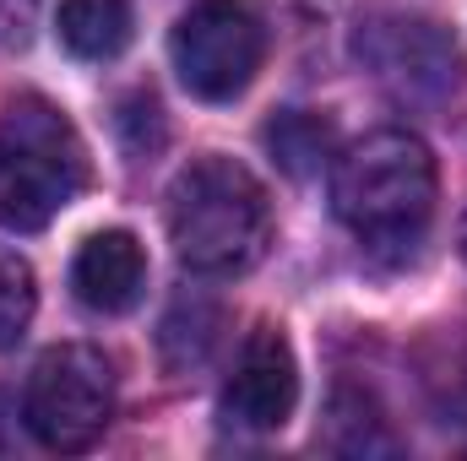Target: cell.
I'll return each instance as SVG.
<instances>
[{
  "label": "cell",
  "mask_w": 467,
  "mask_h": 461,
  "mask_svg": "<svg viewBox=\"0 0 467 461\" xmlns=\"http://www.w3.org/2000/svg\"><path fill=\"white\" fill-rule=\"evenodd\" d=\"M332 212L369 250H413L435 218V158L402 125L364 130L332 158Z\"/></svg>",
  "instance_id": "6da1fadb"
},
{
  "label": "cell",
  "mask_w": 467,
  "mask_h": 461,
  "mask_svg": "<svg viewBox=\"0 0 467 461\" xmlns=\"http://www.w3.org/2000/svg\"><path fill=\"white\" fill-rule=\"evenodd\" d=\"M169 239L196 277H244L272 244L266 185L223 152L185 163L169 185Z\"/></svg>",
  "instance_id": "7a4b0ae2"
},
{
  "label": "cell",
  "mask_w": 467,
  "mask_h": 461,
  "mask_svg": "<svg viewBox=\"0 0 467 461\" xmlns=\"http://www.w3.org/2000/svg\"><path fill=\"white\" fill-rule=\"evenodd\" d=\"M88 185L77 125L44 98H16L0 115V229H49Z\"/></svg>",
  "instance_id": "3957f363"
},
{
  "label": "cell",
  "mask_w": 467,
  "mask_h": 461,
  "mask_svg": "<svg viewBox=\"0 0 467 461\" xmlns=\"http://www.w3.org/2000/svg\"><path fill=\"white\" fill-rule=\"evenodd\" d=\"M22 418L49 451H88L115 418V364L88 343L49 347L22 391Z\"/></svg>",
  "instance_id": "277c9868"
},
{
  "label": "cell",
  "mask_w": 467,
  "mask_h": 461,
  "mask_svg": "<svg viewBox=\"0 0 467 461\" xmlns=\"http://www.w3.org/2000/svg\"><path fill=\"white\" fill-rule=\"evenodd\" d=\"M169 55L191 98L229 104L255 82L266 60V27L250 0H196L169 33Z\"/></svg>",
  "instance_id": "5b68a950"
},
{
  "label": "cell",
  "mask_w": 467,
  "mask_h": 461,
  "mask_svg": "<svg viewBox=\"0 0 467 461\" xmlns=\"http://www.w3.org/2000/svg\"><path fill=\"white\" fill-rule=\"evenodd\" d=\"M299 407V364H294V347L277 326H255L239 358H234V374L223 380V396H218V413L229 429L244 435H277Z\"/></svg>",
  "instance_id": "8992f818"
},
{
  "label": "cell",
  "mask_w": 467,
  "mask_h": 461,
  "mask_svg": "<svg viewBox=\"0 0 467 461\" xmlns=\"http://www.w3.org/2000/svg\"><path fill=\"white\" fill-rule=\"evenodd\" d=\"M358 55L402 98H441L446 87H457V49L430 22H369L358 33Z\"/></svg>",
  "instance_id": "52a82bcc"
},
{
  "label": "cell",
  "mask_w": 467,
  "mask_h": 461,
  "mask_svg": "<svg viewBox=\"0 0 467 461\" xmlns=\"http://www.w3.org/2000/svg\"><path fill=\"white\" fill-rule=\"evenodd\" d=\"M71 293L93 315H130L147 293V250L130 229H99L71 261Z\"/></svg>",
  "instance_id": "ba28073f"
},
{
  "label": "cell",
  "mask_w": 467,
  "mask_h": 461,
  "mask_svg": "<svg viewBox=\"0 0 467 461\" xmlns=\"http://www.w3.org/2000/svg\"><path fill=\"white\" fill-rule=\"evenodd\" d=\"M55 33L77 60L104 66V60H119L130 49L136 11H130V0H60Z\"/></svg>",
  "instance_id": "9c48e42d"
},
{
  "label": "cell",
  "mask_w": 467,
  "mask_h": 461,
  "mask_svg": "<svg viewBox=\"0 0 467 461\" xmlns=\"http://www.w3.org/2000/svg\"><path fill=\"white\" fill-rule=\"evenodd\" d=\"M33 310H38V282H33V266L0 244V353L16 347L33 326Z\"/></svg>",
  "instance_id": "30bf717a"
},
{
  "label": "cell",
  "mask_w": 467,
  "mask_h": 461,
  "mask_svg": "<svg viewBox=\"0 0 467 461\" xmlns=\"http://www.w3.org/2000/svg\"><path fill=\"white\" fill-rule=\"evenodd\" d=\"M33 22H38V0H0V55L22 49L33 38Z\"/></svg>",
  "instance_id": "8fae6325"
},
{
  "label": "cell",
  "mask_w": 467,
  "mask_h": 461,
  "mask_svg": "<svg viewBox=\"0 0 467 461\" xmlns=\"http://www.w3.org/2000/svg\"><path fill=\"white\" fill-rule=\"evenodd\" d=\"M457 244H462V261H467V212H462V229H457Z\"/></svg>",
  "instance_id": "7c38bea8"
}]
</instances>
